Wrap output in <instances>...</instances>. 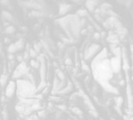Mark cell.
Returning a JSON list of instances; mask_svg holds the SVG:
<instances>
[{"label": "cell", "instance_id": "cell-1", "mask_svg": "<svg viewBox=\"0 0 133 120\" xmlns=\"http://www.w3.org/2000/svg\"><path fill=\"white\" fill-rule=\"evenodd\" d=\"M91 70L94 79L100 83V85L109 82L110 79L112 78L113 71L111 67V61L108 59V52L106 49L101 51L99 54L95 56L91 63Z\"/></svg>", "mask_w": 133, "mask_h": 120}, {"label": "cell", "instance_id": "cell-2", "mask_svg": "<svg viewBox=\"0 0 133 120\" xmlns=\"http://www.w3.org/2000/svg\"><path fill=\"white\" fill-rule=\"evenodd\" d=\"M56 23L62 26L70 40L74 39L78 36L81 29V21L77 15L64 16L61 19L56 20Z\"/></svg>", "mask_w": 133, "mask_h": 120}, {"label": "cell", "instance_id": "cell-3", "mask_svg": "<svg viewBox=\"0 0 133 120\" xmlns=\"http://www.w3.org/2000/svg\"><path fill=\"white\" fill-rule=\"evenodd\" d=\"M37 93V87L35 84L25 79L16 81V94L18 99H32Z\"/></svg>", "mask_w": 133, "mask_h": 120}, {"label": "cell", "instance_id": "cell-4", "mask_svg": "<svg viewBox=\"0 0 133 120\" xmlns=\"http://www.w3.org/2000/svg\"><path fill=\"white\" fill-rule=\"evenodd\" d=\"M29 67H27V64H26V61H23V62L19 63V64L15 68L14 71H13L12 74V78L13 79H16V81L17 79H20V78L25 77L28 72H29Z\"/></svg>", "mask_w": 133, "mask_h": 120}, {"label": "cell", "instance_id": "cell-5", "mask_svg": "<svg viewBox=\"0 0 133 120\" xmlns=\"http://www.w3.org/2000/svg\"><path fill=\"white\" fill-rule=\"evenodd\" d=\"M16 110L21 116H26V117L31 116L33 112L32 109H31V106L22 104V103L20 102L16 105Z\"/></svg>", "mask_w": 133, "mask_h": 120}, {"label": "cell", "instance_id": "cell-6", "mask_svg": "<svg viewBox=\"0 0 133 120\" xmlns=\"http://www.w3.org/2000/svg\"><path fill=\"white\" fill-rule=\"evenodd\" d=\"M110 61H111V67L113 73H118L120 71L121 68V63H122L121 57H116V56H114L111 59H110Z\"/></svg>", "mask_w": 133, "mask_h": 120}, {"label": "cell", "instance_id": "cell-7", "mask_svg": "<svg viewBox=\"0 0 133 120\" xmlns=\"http://www.w3.org/2000/svg\"><path fill=\"white\" fill-rule=\"evenodd\" d=\"M100 49H101V47H100V45H98V44H95V43L91 44L90 47H88L87 49L85 50V53H84L85 59L88 60V59H91V57H93V55L100 51Z\"/></svg>", "mask_w": 133, "mask_h": 120}, {"label": "cell", "instance_id": "cell-8", "mask_svg": "<svg viewBox=\"0 0 133 120\" xmlns=\"http://www.w3.org/2000/svg\"><path fill=\"white\" fill-rule=\"evenodd\" d=\"M16 92V81H10L8 82L6 89V98H12Z\"/></svg>", "mask_w": 133, "mask_h": 120}, {"label": "cell", "instance_id": "cell-9", "mask_svg": "<svg viewBox=\"0 0 133 120\" xmlns=\"http://www.w3.org/2000/svg\"><path fill=\"white\" fill-rule=\"evenodd\" d=\"M101 86L104 89H105L106 91H108V92L110 93H113V94H118V89H116L115 87H113L112 85L110 84V82H105V83H102V84H101Z\"/></svg>", "mask_w": 133, "mask_h": 120}, {"label": "cell", "instance_id": "cell-10", "mask_svg": "<svg viewBox=\"0 0 133 120\" xmlns=\"http://www.w3.org/2000/svg\"><path fill=\"white\" fill-rule=\"evenodd\" d=\"M71 9V5H66V4L60 5V6H59V14L61 15V16H63V15H65L66 13L69 12Z\"/></svg>", "mask_w": 133, "mask_h": 120}, {"label": "cell", "instance_id": "cell-11", "mask_svg": "<svg viewBox=\"0 0 133 120\" xmlns=\"http://www.w3.org/2000/svg\"><path fill=\"white\" fill-rule=\"evenodd\" d=\"M107 40H108V42H110L111 43L116 45L117 43L119 42V36H118V34H113V33H110V34L108 35Z\"/></svg>", "mask_w": 133, "mask_h": 120}, {"label": "cell", "instance_id": "cell-12", "mask_svg": "<svg viewBox=\"0 0 133 120\" xmlns=\"http://www.w3.org/2000/svg\"><path fill=\"white\" fill-rule=\"evenodd\" d=\"M15 45H16V49H17V51H21V50L24 49V46H25V40L23 38H20L19 40L15 43Z\"/></svg>", "mask_w": 133, "mask_h": 120}, {"label": "cell", "instance_id": "cell-13", "mask_svg": "<svg viewBox=\"0 0 133 120\" xmlns=\"http://www.w3.org/2000/svg\"><path fill=\"white\" fill-rule=\"evenodd\" d=\"M2 18L4 20H7L8 22H13L14 21V17L9 12L7 11H3L2 12Z\"/></svg>", "mask_w": 133, "mask_h": 120}, {"label": "cell", "instance_id": "cell-14", "mask_svg": "<svg viewBox=\"0 0 133 120\" xmlns=\"http://www.w3.org/2000/svg\"><path fill=\"white\" fill-rule=\"evenodd\" d=\"M8 81V75L7 74H1L0 75V85L1 87H5Z\"/></svg>", "mask_w": 133, "mask_h": 120}, {"label": "cell", "instance_id": "cell-15", "mask_svg": "<svg viewBox=\"0 0 133 120\" xmlns=\"http://www.w3.org/2000/svg\"><path fill=\"white\" fill-rule=\"evenodd\" d=\"M98 4V2H95V1H89V2H86V7L89 9V11L92 12L94 10V8L96 7V5Z\"/></svg>", "mask_w": 133, "mask_h": 120}, {"label": "cell", "instance_id": "cell-16", "mask_svg": "<svg viewBox=\"0 0 133 120\" xmlns=\"http://www.w3.org/2000/svg\"><path fill=\"white\" fill-rule=\"evenodd\" d=\"M15 32H16V27L14 25H9L8 27H6L4 33L6 34H14Z\"/></svg>", "mask_w": 133, "mask_h": 120}, {"label": "cell", "instance_id": "cell-17", "mask_svg": "<svg viewBox=\"0 0 133 120\" xmlns=\"http://www.w3.org/2000/svg\"><path fill=\"white\" fill-rule=\"evenodd\" d=\"M7 51L8 53H11V54H14L17 51V49H16V45H15V43H11L7 48Z\"/></svg>", "mask_w": 133, "mask_h": 120}, {"label": "cell", "instance_id": "cell-18", "mask_svg": "<svg viewBox=\"0 0 133 120\" xmlns=\"http://www.w3.org/2000/svg\"><path fill=\"white\" fill-rule=\"evenodd\" d=\"M30 65H31V67L34 68V69H39L40 68V62L37 61V60H34L32 59L30 61Z\"/></svg>", "mask_w": 133, "mask_h": 120}, {"label": "cell", "instance_id": "cell-19", "mask_svg": "<svg viewBox=\"0 0 133 120\" xmlns=\"http://www.w3.org/2000/svg\"><path fill=\"white\" fill-rule=\"evenodd\" d=\"M29 55H30V58H32V59H34V60H35L36 58L38 57L37 52H36L34 49H30L29 50Z\"/></svg>", "mask_w": 133, "mask_h": 120}, {"label": "cell", "instance_id": "cell-20", "mask_svg": "<svg viewBox=\"0 0 133 120\" xmlns=\"http://www.w3.org/2000/svg\"><path fill=\"white\" fill-rule=\"evenodd\" d=\"M56 74H57V77H58V79H60L61 81H64V73L62 72V71H60V70H56Z\"/></svg>", "mask_w": 133, "mask_h": 120}, {"label": "cell", "instance_id": "cell-21", "mask_svg": "<svg viewBox=\"0 0 133 120\" xmlns=\"http://www.w3.org/2000/svg\"><path fill=\"white\" fill-rule=\"evenodd\" d=\"M115 102H116V106L119 108L121 106V104H122V102H123V99H122L121 97H119V98H116L115 99Z\"/></svg>", "mask_w": 133, "mask_h": 120}, {"label": "cell", "instance_id": "cell-22", "mask_svg": "<svg viewBox=\"0 0 133 120\" xmlns=\"http://www.w3.org/2000/svg\"><path fill=\"white\" fill-rule=\"evenodd\" d=\"M37 115L40 118H44L46 116V111L44 109H42V110H40L37 112Z\"/></svg>", "mask_w": 133, "mask_h": 120}, {"label": "cell", "instance_id": "cell-23", "mask_svg": "<svg viewBox=\"0 0 133 120\" xmlns=\"http://www.w3.org/2000/svg\"><path fill=\"white\" fill-rule=\"evenodd\" d=\"M34 50L36 51V52H40L41 51V43H34Z\"/></svg>", "mask_w": 133, "mask_h": 120}, {"label": "cell", "instance_id": "cell-24", "mask_svg": "<svg viewBox=\"0 0 133 120\" xmlns=\"http://www.w3.org/2000/svg\"><path fill=\"white\" fill-rule=\"evenodd\" d=\"M14 67H15V61H9V63H8V71H13V68H14Z\"/></svg>", "mask_w": 133, "mask_h": 120}, {"label": "cell", "instance_id": "cell-25", "mask_svg": "<svg viewBox=\"0 0 133 120\" xmlns=\"http://www.w3.org/2000/svg\"><path fill=\"white\" fill-rule=\"evenodd\" d=\"M87 15V12H86V10H79V11H77V16H86Z\"/></svg>", "mask_w": 133, "mask_h": 120}, {"label": "cell", "instance_id": "cell-26", "mask_svg": "<svg viewBox=\"0 0 133 120\" xmlns=\"http://www.w3.org/2000/svg\"><path fill=\"white\" fill-rule=\"evenodd\" d=\"M71 111L74 112V114H76V115H81V111L78 108H71Z\"/></svg>", "mask_w": 133, "mask_h": 120}, {"label": "cell", "instance_id": "cell-27", "mask_svg": "<svg viewBox=\"0 0 133 120\" xmlns=\"http://www.w3.org/2000/svg\"><path fill=\"white\" fill-rule=\"evenodd\" d=\"M23 56H24V60H25V61H26V60L29 59V58H30V55H29V51H27V50H26V51L24 52V54H23Z\"/></svg>", "mask_w": 133, "mask_h": 120}, {"label": "cell", "instance_id": "cell-28", "mask_svg": "<svg viewBox=\"0 0 133 120\" xmlns=\"http://www.w3.org/2000/svg\"><path fill=\"white\" fill-rule=\"evenodd\" d=\"M16 60H17V61H19V63H21V62H23V61H25V60H24V56L23 55H17L16 56Z\"/></svg>", "mask_w": 133, "mask_h": 120}, {"label": "cell", "instance_id": "cell-29", "mask_svg": "<svg viewBox=\"0 0 133 120\" xmlns=\"http://www.w3.org/2000/svg\"><path fill=\"white\" fill-rule=\"evenodd\" d=\"M30 116H31L32 120H39V119H40V117L38 116L37 114H32Z\"/></svg>", "mask_w": 133, "mask_h": 120}, {"label": "cell", "instance_id": "cell-30", "mask_svg": "<svg viewBox=\"0 0 133 120\" xmlns=\"http://www.w3.org/2000/svg\"><path fill=\"white\" fill-rule=\"evenodd\" d=\"M3 117H4V120H8V114L6 110L3 111Z\"/></svg>", "mask_w": 133, "mask_h": 120}, {"label": "cell", "instance_id": "cell-31", "mask_svg": "<svg viewBox=\"0 0 133 120\" xmlns=\"http://www.w3.org/2000/svg\"><path fill=\"white\" fill-rule=\"evenodd\" d=\"M14 59H15L14 54H11V53H9V54H8V60L11 61H14Z\"/></svg>", "mask_w": 133, "mask_h": 120}, {"label": "cell", "instance_id": "cell-32", "mask_svg": "<svg viewBox=\"0 0 133 120\" xmlns=\"http://www.w3.org/2000/svg\"><path fill=\"white\" fill-rule=\"evenodd\" d=\"M59 109H62V110H65L66 109V106H63V105H61V106H57Z\"/></svg>", "mask_w": 133, "mask_h": 120}, {"label": "cell", "instance_id": "cell-33", "mask_svg": "<svg viewBox=\"0 0 133 120\" xmlns=\"http://www.w3.org/2000/svg\"><path fill=\"white\" fill-rule=\"evenodd\" d=\"M0 3H1L2 5H6V6H9V4H10L9 1H1Z\"/></svg>", "mask_w": 133, "mask_h": 120}, {"label": "cell", "instance_id": "cell-34", "mask_svg": "<svg viewBox=\"0 0 133 120\" xmlns=\"http://www.w3.org/2000/svg\"><path fill=\"white\" fill-rule=\"evenodd\" d=\"M65 63L66 64H68V65H71V61L70 59H66L65 60Z\"/></svg>", "mask_w": 133, "mask_h": 120}, {"label": "cell", "instance_id": "cell-35", "mask_svg": "<svg viewBox=\"0 0 133 120\" xmlns=\"http://www.w3.org/2000/svg\"><path fill=\"white\" fill-rule=\"evenodd\" d=\"M4 41H5V43H9V42H10V40L8 39V38H5Z\"/></svg>", "mask_w": 133, "mask_h": 120}, {"label": "cell", "instance_id": "cell-36", "mask_svg": "<svg viewBox=\"0 0 133 120\" xmlns=\"http://www.w3.org/2000/svg\"><path fill=\"white\" fill-rule=\"evenodd\" d=\"M2 49H3V46H2V43H0V53L2 52Z\"/></svg>", "mask_w": 133, "mask_h": 120}, {"label": "cell", "instance_id": "cell-37", "mask_svg": "<svg viewBox=\"0 0 133 120\" xmlns=\"http://www.w3.org/2000/svg\"><path fill=\"white\" fill-rule=\"evenodd\" d=\"M25 120H32V118H31V116H27V117H26L25 118Z\"/></svg>", "mask_w": 133, "mask_h": 120}, {"label": "cell", "instance_id": "cell-38", "mask_svg": "<svg viewBox=\"0 0 133 120\" xmlns=\"http://www.w3.org/2000/svg\"><path fill=\"white\" fill-rule=\"evenodd\" d=\"M1 99H1V100H2V102H4L5 99H6V97H5V96H2V98H1Z\"/></svg>", "mask_w": 133, "mask_h": 120}, {"label": "cell", "instance_id": "cell-39", "mask_svg": "<svg viewBox=\"0 0 133 120\" xmlns=\"http://www.w3.org/2000/svg\"><path fill=\"white\" fill-rule=\"evenodd\" d=\"M132 81H133V77H132Z\"/></svg>", "mask_w": 133, "mask_h": 120}]
</instances>
